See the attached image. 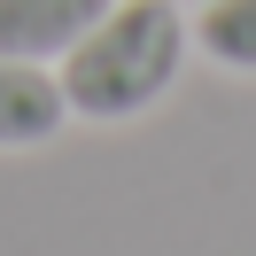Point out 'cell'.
I'll return each instance as SVG.
<instances>
[{
	"instance_id": "obj_2",
	"label": "cell",
	"mask_w": 256,
	"mask_h": 256,
	"mask_svg": "<svg viewBox=\"0 0 256 256\" xmlns=\"http://www.w3.org/2000/svg\"><path fill=\"white\" fill-rule=\"evenodd\" d=\"M116 0H0V54H24V62H54L70 54Z\"/></svg>"
},
{
	"instance_id": "obj_4",
	"label": "cell",
	"mask_w": 256,
	"mask_h": 256,
	"mask_svg": "<svg viewBox=\"0 0 256 256\" xmlns=\"http://www.w3.org/2000/svg\"><path fill=\"white\" fill-rule=\"evenodd\" d=\"M210 62L225 70H256V0H202V24H194Z\"/></svg>"
},
{
	"instance_id": "obj_3",
	"label": "cell",
	"mask_w": 256,
	"mask_h": 256,
	"mask_svg": "<svg viewBox=\"0 0 256 256\" xmlns=\"http://www.w3.org/2000/svg\"><path fill=\"white\" fill-rule=\"evenodd\" d=\"M62 116H70L62 78H47V70L24 62V54H0V148H39V140H54Z\"/></svg>"
},
{
	"instance_id": "obj_1",
	"label": "cell",
	"mask_w": 256,
	"mask_h": 256,
	"mask_svg": "<svg viewBox=\"0 0 256 256\" xmlns=\"http://www.w3.org/2000/svg\"><path fill=\"white\" fill-rule=\"evenodd\" d=\"M178 54H186L178 0H116L109 16L62 54V101H70V116L124 124V116L156 109L171 94Z\"/></svg>"
}]
</instances>
